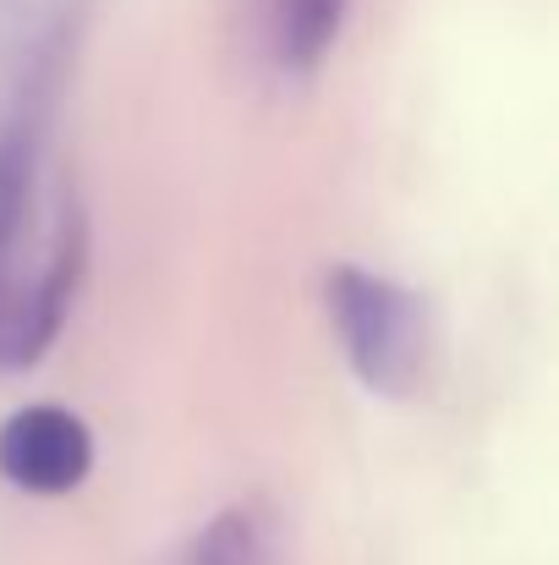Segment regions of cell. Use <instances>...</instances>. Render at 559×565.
<instances>
[{"mask_svg":"<svg viewBox=\"0 0 559 565\" xmlns=\"http://www.w3.org/2000/svg\"><path fill=\"white\" fill-rule=\"evenodd\" d=\"M176 565H269V527L252 505H230L192 533Z\"/></svg>","mask_w":559,"mask_h":565,"instance_id":"cell-4","label":"cell"},{"mask_svg":"<svg viewBox=\"0 0 559 565\" xmlns=\"http://www.w3.org/2000/svg\"><path fill=\"white\" fill-rule=\"evenodd\" d=\"M330 319L346 347L352 374L373 395H411L428 369V313L422 302L363 264L330 269Z\"/></svg>","mask_w":559,"mask_h":565,"instance_id":"cell-1","label":"cell"},{"mask_svg":"<svg viewBox=\"0 0 559 565\" xmlns=\"http://www.w3.org/2000/svg\"><path fill=\"white\" fill-rule=\"evenodd\" d=\"M94 467V434L66 406H22L0 423V478L22 494H66Z\"/></svg>","mask_w":559,"mask_h":565,"instance_id":"cell-2","label":"cell"},{"mask_svg":"<svg viewBox=\"0 0 559 565\" xmlns=\"http://www.w3.org/2000/svg\"><path fill=\"white\" fill-rule=\"evenodd\" d=\"M352 0H269V61L286 77H308L324 66Z\"/></svg>","mask_w":559,"mask_h":565,"instance_id":"cell-3","label":"cell"}]
</instances>
